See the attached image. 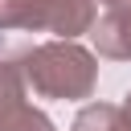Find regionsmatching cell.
Instances as JSON below:
<instances>
[{
    "label": "cell",
    "mask_w": 131,
    "mask_h": 131,
    "mask_svg": "<svg viewBox=\"0 0 131 131\" xmlns=\"http://www.w3.org/2000/svg\"><path fill=\"white\" fill-rule=\"evenodd\" d=\"M94 4H102V0H94Z\"/></svg>",
    "instance_id": "cell-7"
},
{
    "label": "cell",
    "mask_w": 131,
    "mask_h": 131,
    "mask_svg": "<svg viewBox=\"0 0 131 131\" xmlns=\"http://www.w3.org/2000/svg\"><path fill=\"white\" fill-rule=\"evenodd\" d=\"M74 131H131V119L123 115V106L90 102V106H82V111H78Z\"/></svg>",
    "instance_id": "cell-5"
},
{
    "label": "cell",
    "mask_w": 131,
    "mask_h": 131,
    "mask_svg": "<svg viewBox=\"0 0 131 131\" xmlns=\"http://www.w3.org/2000/svg\"><path fill=\"white\" fill-rule=\"evenodd\" d=\"M0 131H53L49 115L29 106L20 61H0Z\"/></svg>",
    "instance_id": "cell-3"
},
{
    "label": "cell",
    "mask_w": 131,
    "mask_h": 131,
    "mask_svg": "<svg viewBox=\"0 0 131 131\" xmlns=\"http://www.w3.org/2000/svg\"><path fill=\"white\" fill-rule=\"evenodd\" d=\"M123 115H127V119H131V94H127V102H123Z\"/></svg>",
    "instance_id": "cell-6"
},
{
    "label": "cell",
    "mask_w": 131,
    "mask_h": 131,
    "mask_svg": "<svg viewBox=\"0 0 131 131\" xmlns=\"http://www.w3.org/2000/svg\"><path fill=\"white\" fill-rule=\"evenodd\" d=\"M20 74H25V86L41 98H90L98 82V61L78 41L57 37L29 49L20 57Z\"/></svg>",
    "instance_id": "cell-1"
},
{
    "label": "cell",
    "mask_w": 131,
    "mask_h": 131,
    "mask_svg": "<svg viewBox=\"0 0 131 131\" xmlns=\"http://www.w3.org/2000/svg\"><path fill=\"white\" fill-rule=\"evenodd\" d=\"M98 57L131 61V0H102V16L90 25Z\"/></svg>",
    "instance_id": "cell-4"
},
{
    "label": "cell",
    "mask_w": 131,
    "mask_h": 131,
    "mask_svg": "<svg viewBox=\"0 0 131 131\" xmlns=\"http://www.w3.org/2000/svg\"><path fill=\"white\" fill-rule=\"evenodd\" d=\"M94 0H0V33L4 29H49L66 41L90 33Z\"/></svg>",
    "instance_id": "cell-2"
}]
</instances>
